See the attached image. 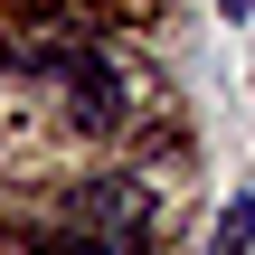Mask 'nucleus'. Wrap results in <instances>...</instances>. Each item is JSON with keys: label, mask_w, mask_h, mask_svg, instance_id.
<instances>
[{"label": "nucleus", "mask_w": 255, "mask_h": 255, "mask_svg": "<svg viewBox=\"0 0 255 255\" xmlns=\"http://www.w3.org/2000/svg\"><path fill=\"white\" fill-rule=\"evenodd\" d=\"M246 9H255V0H218V19H246Z\"/></svg>", "instance_id": "obj_3"}, {"label": "nucleus", "mask_w": 255, "mask_h": 255, "mask_svg": "<svg viewBox=\"0 0 255 255\" xmlns=\"http://www.w3.org/2000/svg\"><path fill=\"white\" fill-rule=\"evenodd\" d=\"M208 255H255V199H227L218 227H208Z\"/></svg>", "instance_id": "obj_2"}, {"label": "nucleus", "mask_w": 255, "mask_h": 255, "mask_svg": "<svg viewBox=\"0 0 255 255\" xmlns=\"http://www.w3.org/2000/svg\"><path fill=\"white\" fill-rule=\"evenodd\" d=\"M57 85H66V114H76L85 132H114V123H123V85H114V66H104L95 47H66V57H57Z\"/></svg>", "instance_id": "obj_1"}]
</instances>
